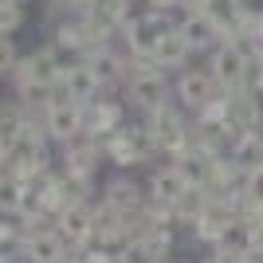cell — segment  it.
I'll list each match as a JSON object with an SVG mask.
<instances>
[{
    "mask_svg": "<svg viewBox=\"0 0 263 263\" xmlns=\"http://www.w3.org/2000/svg\"><path fill=\"white\" fill-rule=\"evenodd\" d=\"M173 99L189 110V114H197V110L212 106V102L224 99V87L216 83V75L204 67H185V71H177V83H173Z\"/></svg>",
    "mask_w": 263,
    "mask_h": 263,
    "instance_id": "6da1fadb",
    "label": "cell"
},
{
    "mask_svg": "<svg viewBox=\"0 0 263 263\" xmlns=\"http://www.w3.org/2000/svg\"><path fill=\"white\" fill-rule=\"evenodd\" d=\"M40 118H44L47 138H51L55 145H63L67 138H75V134L87 126V106L75 102V99H67V95H59V90H51L47 102L40 106Z\"/></svg>",
    "mask_w": 263,
    "mask_h": 263,
    "instance_id": "7a4b0ae2",
    "label": "cell"
},
{
    "mask_svg": "<svg viewBox=\"0 0 263 263\" xmlns=\"http://www.w3.org/2000/svg\"><path fill=\"white\" fill-rule=\"evenodd\" d=\"M122 95H126V102H130L134 110L149 114V110H157L161 102L173 99L169 71H161V67H154V71H134V75L122 83Z\"/></svg>",
    "mask_w": 263,
    "mask_h": 263,
    "instance_id": "3957f363",
    "label": "cell"
},
{
    "mask_svg": "<svg viewBox=\"0 0 263 263\" xmlns=\"http://www.w3.org/2000/svg\"><path fill=\"white\" fill-rule=\"evenodd\" d=\"M95 200H75V204H67L59 216H55V228L63 232V240L71 243V252H75V259L83 252H87L90 243H95Z\"/></svg>",
    "mask_w": 263,
    "mask_h": 263,
    "instance_id": "277c9868",
    "label": "cell"
},
{
    "mask_svg": "<svg viewBox=\"0 0 263 263\" xmlns=\"http://www.w3.org/2000/svg\"><path fill=\"white\" fill-rule=\"evenodd\" d=\"M248 59H252V55L243 51V44H236L232 35H224V40L209 51V71L216 75V83L224 90H240L243 87V71H248Z\"/></svg>",
    "mask_w": 263,
    "mask_h": 263,
    "instance_id": "5b68a950",
    "label": "cell"
},
{
    "mask_svg": "<svg viewBox=\"0 0 263 263\" xmlns=\"http://www.w3.org/2000/svg\"><path fill=\"white\" fill-rule=\"evenodd\" d=\"M20 255L35 263H59V259H75L71 243L63 240V232L55 224H40V228H24L20 240Z\"/></svg>",
    "mask_w": 263,
    "mask_h": 263,
    "instance_id": "8992f818",
    "label": "cell"
},
{
    "mask_svg": "<svg viewBox=\"0 0 263 263\" xmlns=\"http://www.w3.org/2000/svg\"><path fill=\"white\" fill-rule=\"evenodd\" d=\"M220 110L236 134H252V130H263V99L252 95V90H224L220 99Z\"/></svg>",
    "mask_w": 263,
    "mask_h": 263,
    "instance_id": "52a82bcc",
    "label": "cell"
},
{
    "mask_svg": "<svg viewBox=\"0 0 263 263\" xmlns=\"http://www.w3.org/2000/svg\"><path fill=\"white\" fill-rule=\"evenodd\" d=\"M212 259H220V263H224V259H232V263L255 259V228L236 216L228 228L216 236V243H212Z\"/></svg>",
    "mask_w": 263,
    "mask_h": 263,
    "instance_id": "ba28073f",
    "label": "cell"
},
{
    "mask_svg": "<svg viewBox=\"0 0 263 263\" xmlns=\"http://www.w3.org/2000/svg\"><path fill=\"white\" fill-rule=\"evenodd\" d=\"M55 90L87 106L90 99H99V95H102V83H99V75H95V67H90L87 59H71V63L63 67L59 83H55Z\"/></svg>",
    "mask_w": 263,
    "mask_h": 263,
    "instance_id": "9c48e42d",
    "label": "cell"
},
{
    "mask_svg": "<svg viewBox=\"0 0 263 263\" xmlns=\"http://www.w3.org/2000/svg\"><path fill=\"white\" fill-rule=\"evenodd\" d=\"M177 28L185 32V40L193 44V51L197 55H209L212 47L224 40V28H220L216 20H212L204 8H197V12H181V20H177Z\"/></svg>",
    "mask_w": 263,
    "mask_h": 263,
    "instance_id": "30bf717a",
    "label": "cell"
},
{
    "mask_svg": "<svg viewBox=\"0 0 263 263\" xmlns=\"http://www.w3.org/2000/svg\"><path fill=\"white\" fill-rule=\"evenodd\" d=\"M232 220H236V204H232V200H220V197H209V204H204V212H200L197 216V224H193V240L197 243H216V236L224 228H228Z\"/></svg>",
    "mask_w": 263,
    "mask_h": 263,
    "instance_id": "8fae6325",
    "label": "cell"
},
{
    "mask_svg": "<svg viewBox=\"0 0 263 263\" xmlns=\"http://www.w3.org/2000/svg\"><path fill=\"white\" fill-rule=\"evenodd\" d=\"M145 200H149V189H142L134 177H110L106 185H102V204H110V209L122 212V216L138 212Z\"/></svg>",
    "mask_w": 263,
    "mask_h": 263,
    "instance_id": "7c38bea8",
    "label": "cell"
},
{
    "mask_svg": "<svg viewBox=\"0 0 263 263\" xmlns=\"http://www.w3.org/2000/svg\"><path fill=\"white\" fill-rule=\"evenodd\" d=\"M126 122V106H122L118 99H110L106 90H102L99 99L87 102V130L95 134V138H106V134H114Z\"/></svg>",
    "mask_w": 263,
    "mask_h": 263,
    "instance_id": "4fadbf2b",
    "label": "cell"
},
{
    "mask_svg": "<svg viewBox=\"0 0 263 263\" xmlns=\"http://www.w3.org/2000/svg\"><path fill=\"white\" fill-rule=\"evenodd\" d=\"M154 55H157V63H161L165 71H185L197 51H193V44L185 40V32L173 24V28H165V35H161V44H157Z\"/></svg>",
    "mask_w": 263,
    "mask_h": 263,
    "instance_id": "5bb4252c",
    "label": "cell"
},
{
    "mask_svg": "<svg viewBox=\"0 0 263 263\" xmlns=\"http://www.w3.org/2000/svg\"><path fill=\"white\" fill-rule=\"evenodd\" d=\"M173 165L181 169V173H185V181H189V185L209 189V181H212V173H216L220 157L212 154V149H204V145H193V149H189V154H181Z\"/></svg>",
    "mask_w": 263,
    "mask_h": 263,
    "instance_id": "9a60e30c",
    "label": "cell"
},
{
    "mask_svg": "<svg viewBox=\"0 0 263 263\" xmlns=\"http://www.w3.org/2000/svg\"><path fill=\"white\" fill-rule=\"evenodd\" d=\"M169 255H173V224H161V228L145 232L142 240H134V259L165 263Z\"/></svg>",
    "mask_w": 263,
    "mask_h": 263,
    "instance_id": "2e32d148",
    "label": "cell"
},
{
    "mask_svg": "<svg viewBox=\"0 0 263 263\" xmlns=\"http://www.w3.org/2000/svg\"><path fill=\"white\" fill-rule=\"evenodd\" d=\"M145 189H149L154 200H169V204H173V200L189 189V181H185V173H181L173 161H165V165H157L154 173H149V185Z\"/></svg>",
    "mask_w": 263,
    "mask_h": 263,
    "instance_id": "e0dca14e",
    "label": "cell"
},
{
    "mask_svg": "<svg viewBox=\"0 0 263 263\" xmlns=\"http://www.w3.org/2000/svg\"><path fill=\"white\" fill-rule=\"evenodd\" d=\"M204 204H209V189L189 185L185 193L173 200V228H193V224H197V216L204 212Z\"/></svg>",
    "mask_w": 263,
    "mask_h": 263,
    "instance_id": "ac0fdd59",
    "label": "cell"
},
{
    "mask_svg": "<svg viewBox=\"0 0 263 263\" xmlns=\"http://www.w3.org/2000/svg\"><path fill=\"white\" fill-rule=\"evenodd\" d=\"M232 161L243 165V169H255L263 165V130H252V134H240L236 142H232Z\"/></svg>",
    "mask_w": 263,
    "mask_h": 263,
    "instance_id": "d6986e66",
    "label": "cell"
},
{
    "mask_svg": "<svg viewBox=\"0 0 263 263\" xmlns=\"http://www.w3.org/2000/svg\"><path fill=\"white\" fill-rule=\"evenodd\" d=\"M248 8H252V0H204V12H209L212 20L224 28V35L240 24V16H243Z\"/></svg>",
    "mask_w": 263,
    "mask_h": 263,
    "instance_id": "ffe728a7",
    "label": "cell"
},
{
    "mask_svg": "<svg viewBox=\"0 0 263 263\" xmlns=\"http://www.w3.org/2000/svg\"><path fill=\"white\" fill-rule=\"evenodd\" d=\"M24 189H28V181H20L12 173H0V216H16L20 212Z\"/></svg>",
    "mask_w": 263,
    "mask_h": 263,
    "instance_id": "44dd1931",
    "label": "cell"
},
{
    "mask_svg": "<svg viewBox=\"0 0 263 263\" xmlns=\"http://www.w3.org/2000/svg\"><path fill=\"white\" fill-rule=\"evenodd\" d=\"M16 63H20V51L12 44V32H0V79H8L16 71Z\"/></svg>",
    "mask_w": 263,
    "mask_h": 263,
    "instance_id": "7402d4cb",
    "label": "cell"
},
{
    "mask_svg": "<svg viewBox=\"0 0 263 263\" xmlns=\"http://www.w3.org/2000/svg\"><path fill=\"white\" fill-rule=\"evenodd\" d=\"M243 193H248L252 200H259V204H263V165L248 169V181H243Z\"/></svg>",
    "mask_w": 263,
    "mask_h": 263,
    "instance_id": "603a6c76",
    "label": "cell"
},
{
    "mask_svg": "<svg viewBox=\"0 0 263 263\" xmlns=\"http://www.w3.org/2000/svg\"><path fill=\"white\" fill-rule=\"evenodd\" d=\"M173 8L177 12H197V8H204V0H173Z\"/></svg>",
    "mask_w": 263,
    "mask_h": 263,
    "instance_id": "cb8c5ba5",
    "label": "cell"
},
{
    "mask_svg": "<svg viewBox=\"0 0 263 263\" xmlns=\"http://www.w3.org/2000/svg\"><path fill=\"white\" fill-rule=\"evenodd\" d=\"M51 4H55V8H63V12H75L83 0H51Z\"/></svg>",
    "mask_w": 263,
    "mask_h": 263,
    "instance_id": "d4e9b609",
    "label": "cell"
},
{
    "mask_svg": "<svg viewBox=\"0 0 263 263\" xmlns=\"http://www.w3.org/2000/svg\"><path fill=\"white\" fill-rule=\"evenodd\" d=\"M4 161H8V142L0 138V169H4Z\"/></svg>",
    "mask_w": 263,
    "mask_h": 263,
    "instance_id": "484cf974",
    "label": "cell"
},
{
    "mask_svg": "<svg viewBox=\"0 0 263 263\" xmlns=\"http://www.w3.org/2000/svg\"><path fill=\"white\" fill-rule=\"evenodd\" d=\"M0 173H4V169H0Z\"/></svg>",
    "mask_w": 263,
    "mask_h": 263,
    "instance_id": "4316f807",
    "label": "cell"
}]
</instances>
